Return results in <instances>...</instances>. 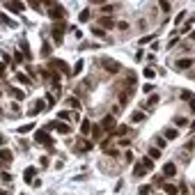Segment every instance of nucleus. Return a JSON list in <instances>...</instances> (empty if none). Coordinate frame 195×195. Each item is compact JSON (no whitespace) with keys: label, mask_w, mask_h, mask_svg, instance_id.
<instances>
[{"label":"nucleus","mask_w":195,"mask_h":195,"mask_svg":"<svg viewBox=\"0 0 195 195\" xmlns=\"http://www.w3.org/2000/svg\"><path fill=\"white\" fill-rule=\"evenodd\" d=\"M0 195H9V193H5V191H0Z\"/></svg>","instance_id":"obj_17"},{"label":"nucleus","mask_w":195,"mask_h":195,"mask_svg":"<svg viewBox=\"0 0 195 195\" xmlns=\"http://www.w3.org/2000/svg\"><path fill=\"white\" fill-rule=\"evenodd\" d=\"M44 101H37V103H34V108H32V115H37V113H41V110H44Z\"/></svg>","instance_id":"obj_5"},{"label":"nucleus","mask_w":195,"mask_h":195,"mask_svg":"<svg viewBox=\"0 0 195 195\" xmlns=\"http://www.w3.org/2000/svg\"><path fill=\"white\" fill-rule=\"evenodd\" d=\"M193 39H195V32H193Z\"/></svg>","instance_id":"obj_19"},{"label":"nucleus","mask_w":195,"mask_h":195,"mask_svg":"<svg viewBox=\"0 0 195 195\" xmlns=\"http://www.w3.org/2000/svg\"><path fill=\"white\" fill-rule=\"evenodd\" d=\"M32 175H34V170H32V168H30V170H25V179H28V181L32 179Z\"/></svg>","instance_id":"obj_13"},{"label":"nucleus","mask_w":195,"mask_h":195,"mask_svg":"<svg viewBox=\"0 0 195 195\" xmlns=\"http://www.w3.org/2000/svg\"><path fill=\"white\" fill-rule=\"evenodd\" d=\"M80 131H83V133H90V131H92V129H90V122H87V120L83 122V129H80Z\"/></svg>","instance_id":"obj_11"},{"label":"nucleus","mask_w":195,"mask_h":195,"mask_svg":"<svg viewBox=\"0 0 195 195\" xmlns=\"http://www.w3.org/2000/svg\"><path fill=\"white\" fill-rule=\"evenodd\" d=\"M2 69H5V67H2V64H0V74H2Z\"/></svg>","instance_id":"obj_18"},{"label":"nucleus","mask_w":195,"mask_h":195,"mask_svg":"<svg viewBox=\"0 0 195 195\" xmlns=\"http://www.w3.org/2000/svg\"><path fill=\"white\" fill-rule=\"evenodd\" d=\"M177 64H179L181 69H186V67H191V64H193V60H191V57H186V60H179Z\"/></svg>","instance_id":"obj_6"},{"label":"nucleus","mask_w":195,"mask_h":195,"mask_svg":"<svg viewBox=\"0 0 195 195\" xmlns=\"http://www.w3.org/2000/svg\"><path fill=\"white\" fill-rule=\"evenodd\" d=\"M181 99H186V101H191V99H193V94L188 92V90H184V92H181Z\"/></svg>","instance_id":"obj_12"},{"label":"nucleus","mask_w":195,"mask_h":195,"mask_svg":"<svg viewBox=\"0 0 195 195\" xmlns=\"http://www.w3.org/2000/svg\"><path fill=\"white\" fill-rule=\"evenodd\" d=\"M149 170H152V158H143L140 165L135 168V177H143L145 172H149Z\"/></svg>","instance_id":"obj_1"},{"label":"nucleus","mask_w":195,"mask_h":195,"mask_svg":"<svg viewBox=\"0 0 195 195\" xmlns=\"http://www.w3.org/2000/svg\"><path fill=\"white\" fill-rule=\"evenodd\" d=\"M37 140H39V143H46V145H51V138L46 135V131H39V133H37Z\"/></svg>","instance_id":"obj_4"},{"label":"nucleus","mask_w":195,"mask_h":195,"mask_svg":"<svg viewBox=\"0 0 195 195\" xmlns=\"http://www.w3.org/2000/svg\"><path fill=\"white\" fill-rule=\"evenodd\" d=\"M175 172H177V170H175L172 163H168V165L163 168V175H165V177H175Z\"/></svg>","instance_id":"obj_3"},{"label":"nucleus","mask_w":195,"mask_h":195,"mask_svg":"<svg viewBox=\"0 0 195 195\" xmlns=\"http://www.w3.org/2000/svg\"><path fill=\"white\" fill-rule=\"evenodd\" d=\"M191 108L195 110V99H191Z\"/></svg>","instance_id":"obj_16"},{"label":"nucleus","mask_w":195,"mask_h":195,"mask_svg":"<svg viewBox=\"0 0 195 195\" xmlns=\"http://www.w3.org/2000/svg\"><path fill=\"white\" fill-rule=\"evenodd\" d=\"M165 138H168V140H175V138H177V131H175V129H168V131H165Z\"/></svg>","instance_id":"obj_7"},{"label":"nucleus","mask_w":195,"mask_h":195,"mask_svg":"<svg viewBox=\"0 0 195 195\" xmlns=\"http://www.w3.org/2000/svg\"><path fill=\"white\" fill-rule=\"evenodd\" d=\"M0 158H2V161H11V154L7 149H2V152H0Z\"/></svg>","instance_id":"obj_9"},{"label":"nucleus","mask_w":195,"mask_h":195,"mask_svg":"<svg viewBox=\"0 0 195 195\" xmlns=\"http://www.w3.org/2000/svg\"><path fill=\"white\" fill-rule=\"evenodd\" d=\"M11 94H14L16 99H23V92H21V90H11Z\"/></svg>","instance_id":"obj_14"},{"label":"nucleus","mask_w":195,"mask_h":195,"mask_svg":"<svg viewBox=\"0 0 195 195\" xmlns=\"http://www.w3.org/2000/svg\"><path fill=\"white\" fill-rule=\"evenodd\" d=\"M46 129H57L60 133H69V126H67V124H62V122H51Z\"/></svg>","instance_id":"obj_2"},{"label":"nucleus","mask_w":195,"mask_h":195,"mask_svg":"<svg viewBox=\"0 0 195 195\" xmlns=\"http://www.w3.org/2000/svg\"><path fill=\"white\" fill-rule=\"evenodd\" d=\"M87 19H90V11L85 9V11H83V14H80V21H87Z\"/></svg>","instance_id":"obj_15"},{"label":"nucleus","mask_w":195,"mask_h":195,"mask_svg":"<svg viewBox=\"0 0 195 195\" xmlns=\"http://www.w3.org/2000/svg\"><path fill=\"white\" fill-rule=\"evenodd\" d=\"M143 74H145V78H149V80H152V78L156 76V71H154V69H145Z\"/></svg>","instance_id":"obj_8"},{"label":"nucleus","mask_w":195,"mask_h":195,"mask_svg":"<svg viewBox=\"0 0 195 195\" xmlns=\"http://www.w3.org/2000/svg\"><path fill=\"white\" fill-rule=\"evenodd\" d=\"M165 193H168V195H175V193H177V188H175L172 184H165Z\"/></svg>","instance_id":"obj_10"}]
</instances>
